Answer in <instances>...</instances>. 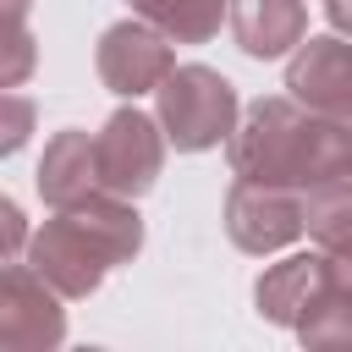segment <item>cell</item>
<instances>
[{
    "label": "cell",
    "instance_id": "6da1fadb",
    "mask_svg": "<svg viewBox=\"0 0 352 352\" xmlns=\"http://www.w3.org/2000/svg\"><path fill=\"white\" fill-rule=\"evenodd\" d=\"M226 160H231V176L242 182L308 192L319 182L352 176V126L297 104L292 94H270L236 116L226 138Z\"/></svg>",
    "mask_w": 352,
    "mask_h": 352
},
{
    "label": "cell",
    "instance_id": "7a4b0ae2",
    "mask_svg": "<svg viewBox=\"0 0 352 352\" xmlns=\"http://www.w3.org/2000/svg\"><path fill=\"white\" fill-rule=\"evenodd\" d=\"M143 248V214L132 209V198L116 192H88L66 209H55L38 231H28V264L44 275L50 292L60 297H94L99 280L116 264H132Z\"/></svg>",
    "mask_w": 352,
    "mask_h": 352
},
{
    "label": "cell",
    "instance_id": "3957f363",
    "mask_svg": "<svg viewBox=\"0 0 352 352\" xmlns=\"http://www.w3.org/2000/svg\"><path fill=\"white\" fill-rule=\"evenodd\" d=\"M154 99H160L154 121H160L165 143H176L182 154H204V148L226 143L231 126H236V116H242L236 88L214 66H198V60L192 66H170L160 77Z\"/></svg>",
    "mask_w": 352,
    "mask_h": 352
},
{
    "label": "cell",
    "instance_id": "277c9868",
    "mask_svg": "<svg viewBox=\"0 0 352 352\" xmlns=\"http://www.w3.org/2000/svg\"><path fill=\"white\" fill-rule=\"evenodd\" d=\"M160 165H165V132L154 116H143L138 104L116 110L99 138H94V176H99V192H116V198H143L154 182H160Z\"/></svg>",
    "mask_w": 352,
    "mask_h": 352
},
{
    "label": "cell",
    "instance_id": "5b68a950",
    "mask_svg": "<svg viewBox=\"0 0 352 352\" xmlns=\"http://www.w3.org/2000/svg\"><path fill=\"white\" fill-rule=\"evenodd\" d=\"M66 341L60 292L44 286L33 264H0V352H50Z\"/></svg>",
    "mask_w": 352,
    "mask_h": 352
},
{
    "label": "cell",
    "instance_id": "8992f818",
    "mask_svg": "<svg viewBox=\"0 0 352 352\" xmlns=\"http://www.w3.org/2000/svg\"><path fill=\"white\" fill-rule=\"evenodd\" d=\"M94 66H99V82L121 99H138V94H154L160 77L176 66V50L170 38L143 22V16H126V22H110L99 33V50H94Z\"/></svg>",
    "mask_w": 352,
    "mask_h": 352
},
{
    "label": "cell",
    "instance_id": "52a82bcc",
    "mask_svg": "<svg viewBox=\"0 0 352 352\" xmlns=\"http://www.w3.org/2000/svg\"><path fill=\"white\" fill-rule=\"evenodd\" d=\"M226 236L264 258V253H280L302 236V192L292 187H264V182H231L226 192Z\"/></svg>",
    "mask_w": 352,
    "mask_h": 352
},
{
    "label": "cell",
    "instance_id": "ba28073f",
    "mask_svg": "<svg viewBox=\"0 0 352 352\" xmlns=\"http://www.w3.org/2000/svg\"><path fill=\"white\" fill-rule=\"evenodd\" d=\"M286 88L297 104L352 126V38L341 33H302V44L286 60Z\"/></svg>",
    "mask_w": 352,
    "mask_h": 352
},
{
    "label": "cell",
    "instance_id": "9c48e42d",
    "mask_svg": "<svg viewBox=\"0 0 352 352\" xmlns=\"http://www.w3.org/2000/svg\"><path fill=\"white\" fill-rule=\"evenodd\" d=\"M226 16H231V33H236V50L253 55V60H280L308 33L302 0H231Z\"/></svg>",
    "mask_w": 352,
    "mask_h": 352
},
{
    "label": "cell",
    "instance_id": "30bf717a",
    "mask_svg": "<svg viewBox=\"0 0 352 352\" xmlns=\"http://www.w3.org/2000/svg\"><path fill=\"white\" fill-rule=\"evenodd\" d=\"M324 292H330V275H324V248H319V253H292V258L270 264L258 275V286H253V302H258V314L270 324L292 330Z\"/></svg>",
    "mask_w": 352,
    "mask_h": 352
},
{
    "label": "cell",
    "instance_id": "8fae6325",
    "mask_svg": "<svg viewBox=\"0 0 352 352\" xmlns=\"http://www.w3.org/2000/svg\"><path fill=\"white\" fill-rule=\"evenodd\" d=\"M33 182H38V198L50 209H66V204L88 198L99 187V176H94V138L77 132V126L55 132L44 143V160H38V176Z\"/></svg>",
    "mask_w": 352,
    "mask_h": 352
},
{
    "label": "cell",
    "instance_id": "7c38bea8",
    "mask_svg": "<svg viewBox=\"0 0 352 352\" xmlns=\"http://www.w3.org/2000/svg\"><path fill=\"white\" fill-rule=\"evenodd\" d=\"M132 16L154 22L170 44H209L226 22V0H126Z\"/></svg>",
    "mask_w": 352,
    "mask_h": 352
},
{
    "label": "cell",
    "instance_id": "4fadbf2b",
    "mask_svg": "<svg viewBox=\"0 0 352 352\" xmlns=\"http://www.w3.org/2000/svg\"><path fill=\"white\" fill-rule=\"evenodd\" d=\"M302 231L324 253L352 248V176H336V182H319L302 192Z\"/></svg>",
    "mask_w": 352,
    "mask_h": 352
},
{
    "label": "cell",
    "instance_id": "5bb4252c",
    "mask_svg": "<svg viewBox=\"0 0 352 352\" xmlns=\"http://www.w3.org/2000/svg\"><path fill=\"white\" fill-rule=\"evenodd\" d=\"M33 0H0V88H22L38 66V38L28 28Z\"/></svg>",
    "mask_w": 352,
    "mask_h": 352
},
{
    "label": "cell",
    "instance_id": "9a60e30c",
    "mask_svg": "<svg viewBox=\"0 0 352 352\" xmlns=\"http://www.w3.org/2000/svg\"><path fill=\"white\" fill-rule=\"evenodd\" d=\"M292 330H297V341L314 346V352H352V297L324 292Z\"/></svg>",
    "mask_w": 352,
    "mask_h": 352
},
{
    "label": "cell",
    "instance_id": "2e32d148",
    "mask_svg": "<svg viewBox=\"0 0 352 352\" xmlns=\"http://www.w3.org/2000/svg\"><path fill=\"white\" fill-rule=\"evenodd\" d=\"M33 99H22V94H11V88H0V160L6 154H16L28 138H33Z\"/></svg>",
    "mask_w": 352,
    "mask_h": 352
},
{
    "label": "cell",
    "instance_id": "e0dca14e",
    "mask_svg": "<svg viewBox=\"0 0 352 352\" xmlns=\"http://www.w3.org/2000/svg\"><path fill=\"white\" fill-rule=\"evenodd\" d=\"M28 248V214L11 204V198H0V264L11 258V253H22Z\"/></svg>",
    "mask_w": 352,
    "mask_h": 352
},
{
    "label": "cell",
    "instance_id": "ac0fdd59",
    "mask_svg": "<svg viewBox=\"0 0 352 352\" xmlns=\"http://www.w3.org/2000/svg\"><path fill=\"white\" fill-rule=\"evenodd\" d=\"M324 275H330V292L352 297V248L346 253H324Z\"/></svg>",
    "mask_w": 352,
    "mask_h": 352
},
{
    "label": "cell",
    "instance_id": "d6986e66",
    "mask_svg": "<svg viewBox=\"0 0 352 352\" xmlns=\"http://www.w3.org/2000/svg\"><path fill=\"white\" fill-rule=\"evenodd\" d=\"M324 16L341 38H352V0H324Z\"/></svg>",
    "mask_w": 352,
    "mask_h": 352
}]
</instances>
